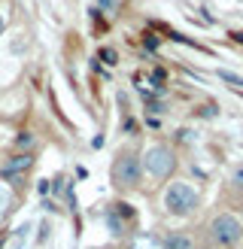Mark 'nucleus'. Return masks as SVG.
I'll return each mask as SVG.
<instances>
[{
	"label": "nucleus",
	"mask_w": 243,
	"mask_h": 249,
	"mask_svg": "<svg viewBox=\"0 0 243 249\" xmlns=\"http://www.w3.org/2000/svg\"><path fill=\"white\" fill-rule=\"evenodd\" d=\"M164 207L170 216H189L198 207V192L189 182H170V189L164 192Z\"/></svg>",
	"instance_id": "1"
},
{
	"label": "nucleus",
	"mask_w": 243,
	"mask_h": 249,
	"mask_svg": "<svg viewBox=\"0 0 243 249\" xmlns=\"http://www.w3.org/2000/svg\"><path fill=\"white\" fill-rule=\"evenodd\" d=\"M174 164H176V158H174V152H170V146H161V143L149 146V149H146V155H143V167H146V173H149V177H155V179L170 177Z\"/></svg>",
	"instance_id": "2"
},
{
	"label": "nucleus",
	"mask_w": 243,
	"mask_h": 249,
	"mask_svg": "<svg viewBox=\"0 0 243 249\" xmlns=\"http://www.w3.org/2000/svg\"><path fill=\"white\" fill-rule=\"evenodd\" d=\"M140 158L137 155H131V152H122L116 158V164H113V182L119 185V189H131V185H137L140 182Z\"/></svg>",
	"instance_id": "3"
},
{
	"label": "nucleus",
	"mask_w": 243,
	"mask_h": 249,
	"mask_svg": "<svg viewBox=\"0 0 243 249\" xmlns=\"http://www.w3.org/2000/svg\"><path fill=\"white\" fill-rule=\"evenodd\" d=\"M210 234H213V240H216V243H222V246H234V243L243 237V222H240L237 216H231V213H222V216H216V219H213Z\"/></svg>",
	"instance_id": "4"
},
{
	"label": "nucleus",
	"mask_w": 243,
	"mask_h": 249,
	"mask_svg": "<svg viewBox=\"0 0 243 249\" xmlns=\"http://www.w3.org/2000/svg\"><path fill=\"white\" fill-rule=\"evenodd\" d=\"M134 216V210L131 207H125V204H116L113 210H106V216H104V222H106V228L116 234V237H122V234L128 231V219Z\"/></svg>",
	"instance_id": "5"
},
{
	"label": "nucleus",
	"mask_w": 243,
	"mask_h": 249,
	"mask_svg": "<svg viewBox=\"0 0 243 249\" xmlns=\"http://www.w3.org/2000/svg\"><path fill=\"white\" fill-rule=\"evenodd\" d=\"M31 164H34V158H31V155H16L12 161H6L3 177H6V179H18V177H21V173L28 170Z\"/></svg>",
	"instance_id": "6"
},
{
	"label": "nucleus",
	"mask_w": 243,
	"mask_h": 249,
	"mask_svg": "<svg viewBox=\"0 0 243 249\" xmlns=\"http://www.w3.org/2000/svg\"><path fill=\"white\" fill-rule=\"evenodd\" d=\"M131 249H164V240L152 237V234H137L131 243Z\"/></svg>",
	"instance_id": "7"
},
{
	"label": "nucleus",
	"mask_w": 243,
	"mask_h": 249,
	"mask_svg": "<svg viewBox=\"0 0 243 249\" xmlns=\"http://www.w3.org/2000/svg\"><path fill=\"white\" fill-rule=\"evenodd\" d=\"M164 249H191V240L186 237V234H170V237L164 240Z\"/></svg>",
	"instance_id": "8"
},
{
	"label": "nucleus",
	"mask_w": 243,
	"mask_h": 249,
	"mask_svg": "<svg viewBox=\"0 0 243 249\" xmlns=\"http://www.w3.org/2000/svg\"><path fill=\"white\" fill-rule=\"evenodd\" d=\"M219 76H222L225 82H231V85H237V89H243V76H237V73H228V70H219Z\"/></svg>",
	"instance_id": "9"
},
{
	"label": "nucleus",
	"mask_w": 243,
	"mask_h": 249,
	"mask_svg": "<svg viewBox=\"0 0 243 249\" xmlns=\"http://www.w3.org/2000/svg\"><path fill=\"white\" fill-rule=\"evenodd\" d=\"M231 182H234V185H237V189L243 192V164H237L234 170H231Z\"/></svg>",
	"instance_id": "10"
},
{
	"label": "nucleus",
	"mask_w": 243,
	"mask_h": 249,
	"mask_svg": "<svg viewBox=\"0 0 243 249\" xmlns=\"http://www.w3.org/2000/svg\"><path fill=\"white\" fill-rule=\"evenodd\" d=\"M116 52H113V49H101V61H104V64H116Z\"/></svg>",
	"instance_id": "11"
},
{
	"label": "nucleus",
	"mask_w": 243,
	"mask_h": 249,
	"mask_svg": "<svg viewBox=\"0 0 243 249\" xmlns=\"http://www.w3.org/2000/svg\"><path fill=\"white\" fill-rule=\"evenodd\" d=\"M97 3H101L104 9H113V3H116V0H97Z\"/></svg>",
	"instance_id": "12"
},
{
	"label": "nucleus",
	"mask_w": 243,
	"mask_h": 249,
	"mask_svg": "<svg viewBox=\"0 0 243 249\" xmlns=\"http://www.w3.org/2000/svg\"><path fill=\"white\" fill-rule=\"evenodd\" d=\"M3 207H6V192L0 189V210H3Z\"/></svg>",
	"instance_id": "13"
},
{
	"label": "nucleus",
	"mask_w": 243,
	"mask_h": 249,
	"mask_svg": "<svg viewBox=\"0 0 243 249\" xmlns=\"http://www.w3.org/2000/svg\"><path fill=\"white\" fill-rule=\"evenodd\" d=\"M0 34H3V16H0Z\"/></svg>",
	"instance_id": "14"
}]
</instances>
